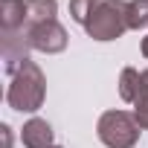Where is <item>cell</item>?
<instances>
[{"label":"cell","instance_id":"8992f818","mask_svg":"<svg viewBox=\"0 0 148 148\" xmlns=\"http://www.w3.org/2000/svg\"><path fill=\"white\" fill-rule=\"evenodd\" d=\"M119 96L122 102L128 105H139L142 96H145V79H142V73L134 70V67H125L119 73Z\"/></svg>","mask_w":148,"mask_h":148},{"label":"cell","instance_id":"6da1fadb","mask_svg":"<svg viewBox=\"0 0 148 148\" xmlns=\"http://www.w3.org/2000/svg\"><path fill=\"white\" fill-rule=\"evenodd\" d=\"M44 96H47V79L35 61H26L15 76H12V84L6 90V102L12 110H21V113H35L41 105H44Z\"/></svg>","mask_w":148,"mask_h":148},{"label":"cell","instance_id":"3957f363","mask_svg":"<svg viewBox=\"0 0 148 148\" xmlns=\"http://www.w3.org/2000/svg\"><path fill=\"white\" fill-rule=\"evenodd\" d=\"M87 35L93 41H116L128 29V3L125 0H102L93 18L87 21Z\"/></svg>","mask_w":148,"mask_h":148},{"label":"cell","instance_id":"52a82bcc","mask_svg":"<svg viewBox=\"0 0 148 148\" xmlns=\"http://www.w3.org/2000/svg\"><path fill=\"white\" fill-rule=\"evenodd\" d=\"M0 29L3 32L26 29V0H0Z\"/></svg>","mask_w":148,"mask_h":148},{"label":"cell","instance_id":"277c9868","mask_svg":"<svg viewBox=\"0 0 148 148\" xmlns=\"http://www.w3.org/2000/svg\"><path fill=\"white\" fill-rule=\"evenodd\" d=\"M29 49H32L29 29L3 32V38H0V52H3V70L9 76H15V73L29 61Z\"/></svg>","mask_w":148,"mask_h":148},{"label":"cell","instance_id":"9c48e42d","mask_svg":"<svg viewBox=\"0 0 148 148\" xmlns=\"http://www.w3.org/2000/svg\"><path fill=\"white\" fill-rule=\"evenodd\" d=\"M58 15V0H26V26L55 21Z\"/></svg>","mask_w":148,"mask_h":148},{"label":"cell","instance_id":"8fae6325","mask_svg":"<svg viewBox=\"0 0 148 148\" xmlns=\"http://www.w3.org/2000/svg\"><path fill=\"white\" fill-rule=\"evenodd\" d=\"M148 26V0H131L128 3V29Z\"/></svg>","mask_w":148,"mask_h":148},{"label":"cell","instance_id":"5b68a950","mask_svg":"<svg viewBox=\"0 0 148 148\" xmlns=\"http://www.w3.org/2000/svg\"><path fill=\"white\" fill-rule=\"evenodd\" d=\"M26 29H29L32 49H38V52L55 55L67 47V29L58 21H44V23H35V26H26Z\"/></svg>","mask_w":148,"mask_h":148},{"label":"cell","instance_id":"5bb4252c","mask_svg":"<svg viewBox=\"0 0 148 148\" xmlns=\"http://www.w3.org/2000/svg\"><path fill=\"white\" fill-rule=\"evenodd\" d=\"M142 55H145V58H148V35H145V38H142Z\"/></svg>","mask_w":148,"mask_h":148},{"label":"cell","instance_id":"9a60e30c","mask_svg":"<svg viewBox=\"0 0 148 148\" xmlns=\"http://www.w3.org/2000/svg\"><path fill=\"white\" fill-rule=\"evenodd\" d=\"M49 148H61V145H49Z\"/></svg>","mask_w":148,"mask_h":148},{"label":"cell","instance_id":"ba28073f","mask_svg":"<svg viewBox=\"0 0 148 148\" xmlns=\"http://www.w3.org/2000/svg\"><path fill=\"white\" fill-rule=\"evenodd\" d=\"M21 139H23V145H26V148H49V145H52V128H49V122H47V119L32 116V119L23 125Z\"/></svg>","mask_w":148,"mask_h":148},{"label":"cell","instance_id":"4fadbf2b","mask_svg":"<svg viewBox=\"0 0 148 148\" xmlns=\"http://www.w3.org/2000/svg\"><path fill=\"white\" fill-rule=\"evenodd\" d=\"M0 134H3V148H12V128L0 125Z\"/></svg>","mask_w":148,"mask_h":148},{"label":"cell","instance_id":"7a4b0ae2","mask_svg":"<svg viewBox=\"0 0 148 148\" xmlns=\"http://www.w3.org/2000/svg\"><path fill=\"white\" fill-rule=\"evenodd\" d=\"M142 128L134 113L128 110H105L96 122V136L108 148H134Z\"/></svg>","mask_w":148,"mask_h":148},{"label":"cell","instance_id":"30bf717a","mask_svg":"<svg viewBox=\"0 0 148 148\" xmlns=\"http://www.w3.org/2000/svg\"><path fill=\"white\" fill-rule=\"evenodd\" d=\"M99 3H102V0H70V15H73V21L82 23V26H87V21L93 18V12L99 9Z\"/></svg>","mask_w":148,"mask_h":148},{"label":"cell","instance_id":"7c38bea8","mask_svg":"<svg viewBox=\"0 0 148 148\" xmlns=\"http://www.w3.org/2000/svg\"><path fill=\"white\" fill-rule=\"evenodd\" d=\"M134 116H136L139 128H142V131H148V96H142V102H139V105H134Z\"/></svg>","mask_w":148,"mask_h":148}]
</instances>
